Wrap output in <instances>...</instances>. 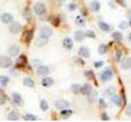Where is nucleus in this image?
<instances>
[{"label": "nucleus", "mask_w": 131, "mask_h": 122, "mask_svg": "<svg viewBox=\"0 0 131 122\" xmlns=\"http://www.w3.org/2000/svg\"><path fill=\"white\" fill-rule=\"evenodd\" d=\"M99 78H100V81L103 82H108V81H111L114 78V71H112V69L111 67H105V69L101 71V74L99 75Z\"/></svg>", "instance_id": "2"}, {"label": "nucleus", "mask_w": 131, "mask_h": 122, "mask_svg": "<svg viewBox=\"0 0 131 122\" xmlns=\"http://www.w3.org/2000/svg\"><path fill=\"white\" fill-rule=\"evenodd\" d=\"M127 16H128V19H131V8L127 9Z\"/></svg>", "instance_id": "52"}, {"label": "nucleus", "mask_w": 131, "mask_h": 122, "mask_svg": "<svg viewBox=\"0 0 131 122\" xmlns=\"http://www.w3.org/2000/svg\"><path fill=\"white\" fill-rule=\"evenodd\" d=\"M92 90H93V87H92V85L91 83H88V82H86V83H84V85H81V94L82 95H88V94H91L92 93Z\"/></svg>", "instance_id": "11"}, {"label": "nucleus", "mask_w": 131, "mask_h": 122, "mask_svg": "<svg viewBox=\"0 0 131 122\" xmlns=\"http://www.w3.org/2000/svg\"><path fill=\"white\" fill-rule=\"evenodd\" d=\"M50 72H51V69L49 66L41 65V66L37 67V75H39V77H46V75H49Z\"/></svg>", "instance_id": "6"}, {"label": "nucleus", "mask_w": 131, "mask_h": 122, "mask_svg": "<svg viewBox=\"0 0 131 122\" xmlns=\"http://www.w3.org/2000/svg\"><path fill=\"white\" fill-rule=\"evenodd\" d=\"M70 102L66 101V99H56L54 101V107H57V109H66V107H69Z\"/></svg>", "instance_id": "9"}, {"label": "nucleus", "mask_w": 131, "mask_h": 122, "mask_svg": "<svg viewBox=\"0 0 131 122\" xmlns=\"http://www.w3.org/2000/svg\"><path fill=\"white\" fill-rule=\"evenodd\" d=\"M32 35H34V31L32 30H30V31H27L26 34H25V40L28 43V42H30L31 40V39H32Z\"/></svg>", "instance_id": "33"}, {"label": "nucleus", "mask_w": 131, "mask_h": 122, "mask_svg": "<svg viewBox=\"0 0 131 122\" xmlns=\"http://www.w3.org/2000/svg\"><path fill=\"white\" fill-rule=\"evenodd\" d=\"M73 38L76 39L77 42H82L85 39V32L82 31V30H77V31H74V35H73Z\"/></svg>", "instance_id": "20"}, {"label": "nucleus", "mask_w": 131, "mask_h": 122, "mask_svg": "<svg viewBox=\"0 0 131 122\" xmlns=\"http://www.w3.org/2000/svg\"><path fill=\"white\" fill-rule=\"evenodd\" d=\"M111 99H112L115 106H120V105H122V102H123V98H122V97H119L118 94L112 95V97H111Z\"/></svg>", "instance_id": "26"}, {"label": "nucleus", "mask_w": 131, "mask_h": 122, "mask_svg": "<svg viewBox=\"0 0 131 122\" xmlns=\"http://www.w3.org/2000/svg\"><path fill=\"white\" fill-rule=\"evenodd\" d=\"M76 8H77V4H74V3H70L69 6H68V9H69V11H74Z\"/></svg>", "instance_id": "45"}, {"label": "nucleus", "mask_w": 131, "mask_h": 122, "mask_svg": "<svg viewBox=\"0 0 131 122\" xmlns=\"http://www.w3.org/2000/svg\"><path fill=\"white\" fill-rule=\"evenodd\" d=\"M99 106H100V107H103V109H105V107H107L105 101H104V99H99Z\"/></svg>", "instance_id": "46"}, {"label": "nucleus", "mask_w": 131, "mask_h": 122, "mask_svg": "<svg viewBox=\"0 0 131 122\" xmlns=\"http://www.w3.org/2000/svg\"><path fill=\"white\" fill-rule=\"evenodd\" d=\"M31 65H32L34 67H38V66L42 65V62H41V59H34V60L31 62Z\"/></svg>", "instance_id": "42"}, {"label": "nucleus", "mask_w": 131, "mask_h": 122, "mask_svg": "<svg viewBox=\"0 0 131 122\" xmlns=\"http://www.w3.org/2000/svg\"><path fill=\"white\" fill-rule=\"evenodd\" d=\"M8 74H9V75H12V77H16V75H18V70H15V69H11V67H9Z\"/></svg>", "instance_id": "44"}, {"label": "nucleus", "mask_w": 131, "mask_h": 122, "mask_svg": "<svg viewBox=\"0 0 131 122\" xmlns=\"http://www.w3.org/2000/svg\"><path fill=\"white\" fill-rule=\"evenodd\" d=\"M112 39L115 42H120L123 39V34L122 32H119V31H116V32H112Z\"/></svg>", "instance_id": "31"}, {"label": "nucleus", "mask_w": 131, "mask_h": 122, "mask_svg": "<svg viewBox=\"0 0 131 122\" xmlns=\"http://www.w3.org/2000/svg\"><path fill=\"white\" fill-rule=\"evenodd\" d=\"M7 101H8L7 95L4 94V93H0V105H6Z\"/></svg>", "instance_id": "34"}, {"label": "nucleus", "mask_w": 131, "mask_h": 122, "mask_svg": "<svg viewBox=\"0 0 131 122\" xmlns=\"http://www.w3.org/2000/svg\"><path fill=\"white\" fill-rule=\"evenodd\" d=\"M74 23H76L79 27H84V26H85V19H84V16H76V18H74Z\"/></svg>", "instance_id": "27"}, {"label": "nucleus", "mask_w": 131, "mask_h": 122, "mask_svg": "<svg viewBox=\"0 0 131 122\" xmlns=\"http://www.w3.org/2000/svg\"><path fill=\"white\" fill-rule=\"evenodd\" d=\"M23 15H25V18L27 19V20H28V19H31V13H30V9H28V8H26L25 11H23Z\"/></svg>", "instance_id": "40"}, {"label": "nucleus", "mask_w": 131, "mask_h": 122, "mask_svg": "<svg viewBox=\"0 0 131 122\" xmlns=\"http://www.w3.org/2000/svg\"><path fill=\"white\" fill-rule=\"evenodd\" d=\"M42 86L43 87H50V86H53L54 85V79L53 78H50L49 75H46V77H42Z\"/></svg>", "instance_id": "12"}, {"label": "nucleus", "mask_w": 131, "mask_h": 122, "mask_svg": "<svg viewBox=\"0 0 131 122\" xmlns=\"http://www.w3.org/2000/svg\"><path fill=\"white\" fill-rule=\"evenodd\" d=\"M93 66L96 67V69H100V67L103 66V62H101V60H97V62H95V63H93Z\"/></svg>", "instance_id": "48"}, {"label": "nucleus", "mask_w": 131, "mask_h": 122, "mask_svg": "<svg viewBox=\"0 0 131 122\" xmlns=\"http://www.w3.org/2000/svg\"><path fill=\"white\" fill-rule=\"evenodd\" d=\"M73 60H74V63H79V65H84V62H82L81 58H73Z\"/></svg>", "instance_id": "49"}, {"label": "nucleus", "mask_w": 131, "mask_h": 122, "mask_svg": "<svg viewBox=\"0 0 131 122\" xmlns=\"http://www.w3.org/2000/svg\"><path fill=\"white\" fill-rule=\"evenodd\" d=\"M100 118L103 119V121H110V115L105 113V111H103V113L100 114Z\"/></svg>", "instance_id": "41"}, {"label": "nucleus", "mask_w": 131, "mask_h": 122, "mask_svg": "<svg viewBox=\"0 0 131 122\" xmlns=\"http://www.w3.org/2000/svg\"><path fill=\"white\" fill-rule=\"evenodd\" d=\"M39 35L43 38H47L49 39L53 35V28L50 26H41L39 27Z\"/></svg>", "instance_id": "5"}, {"label": "nucleus", "mask_w": 131, "mask_h": 122, "mask_svg": "<svg viewBox=\"0 0 131 122\" xmlns=\"http://www.w3.org/2000/svg\"><path fill=\"white\" fill-rule=\"evenodd\" d=\"M39 107H41L42 111H47V110H49V103H47V101L46 99H41L39 101Z\"/></svg>", "instance_id": "30"}, {"label": "nucleus", "mask_w": 131, "mask_h": 122, "mask_svg": "<svg viewBox=\"0 0 131 122\" xmlns=\"http://www.w3.org/2000/svg\"><path fill=\"white\" fill-rule=\"evenodd\" d=\"M85 36H86V38H91V39H95V38H96V34H95L93 31H86V32H85Z\"/></svg>", "instance_id": "39"}, {"label": "nucleus", "mask_w": 131, "mask_h": 122, "mask_svg": "<svg viewBox=\"0 0 131 122\" xmlns=\"http://www.w3.org/2000/svg\"><path fill=\"white\" fill-rule=\"evenodd\" d=\"M23 85H25L26 87H30V89H32L34 86H35V82H34V79L32 78H25V79H23Z\"/></svg>", "instance_id": "24"}, {"label": "nucleus", "mask_w": 131, "mask_h": 122, "mask_svg": "<svg viewBox=\"0 0 131 122\" xmlns=\"http://www.w3.org/2000/svg\"><path fill=\"white\" fill-rule=\"evenodd\" d=\"M7 52H8V55L11 56V58H12V56H18V55H19V52H20V48H19L18 44H12V46H9V47H8Z\"/></svg>", "instance_id": "10"}, {"label": "nucleus", "mask_w": 131, "mask_h": 122, "mask_svg": "<svg viewBox=\"0 0 131 122\" xmlns=\"http://www.w3.org/2000/svg\"><path fill=\"white\" fill-rule=\"evenodd\" d=\"M119 4H120L122 7H126V3L123 2V0H119Z\"/></svg>", "instance_id": "51"}, {"label": "nucleus", "mask_w": 131, "mask_h": 122, "mask_svg": "<svg viewBox=\"0 0 131 122\" xmlns=\"http://www.w3.org/2000/svg\"><path fill=\"white\" fill-rule=\"evenodd\" d=\"M96 95H97V93H96L95 90H92L91 94L86 95V98H88V102H89V103H95V102H96Z\"/></svg>", "instance_id": "28"}, {"label": "nucleus", "mask_w": 131, "mask_h": 122, "mask_svg": "<svg viewBox=\"0 0 131 122\" xmlns=\"http://www.w3.org/2000/svg\"><path fill=\"white\" fill-rule=\"evenodd\" d=\"M119 28H120V30H126V28H128V23L127 22H119Z\"/></svg>", "instance_id": "38"}, {"label": "nucleus", "mask_w": 131, "mask_h": 122, "mask_svg": "<svg viewBox=\"0 0 131 122\" xmlns=\"http://www.w3.org/2000/svg\"><path fill=\"white\" fill-rule=\"evenodd\" d=\"M126 115L131 117V103H128L127 106H126Z\"/></svg>", "instance_id": "43"}, {"label": "nucleus", "mask_w": 131, "mask_h": 122, "mask_svg": "<svg viewBox=\"0 0 131 122\" xmlns=\"http://www.w3.org/2000/svg\"><path fill=\"white\" fill-rule=\"evenodd\" d=\"M79 54H80V56L81 58H89L91 56V51H89V48L88 47H85V46H82L80 50H79Z\"/></svg>", "instance_id": "21"}, {"label": "nucleus", "mask_w": 131, "mask_h": 122, "mask_svg": "<svg viewBox=\"0 0 131 122\" xmlns=\"http://www.w3.org/2000/svg\"><path fill=\"white\" fill-rule=\"evenodd\" d=\"M12 65L14 60L9 55H0V69H9Z\"/></svg>", "instance_id": "3"}, {"label": "nucleus", "mask_w": 131, "mask_h": 122, "mask_svg": "<svg viewBox=\"0 0 131 122\" xmlns=\"http://www.w3.org/2000/svg\"><path fill=\"white\" fill-rule=\"evenodd\" d=\"M11 103L14 106H22L23 105V98L19 93H12L11 94Z\"/></svg>", "instance_id": "7"}, {"label": "nucleus", "mask_w": 131, "mask_h": 122, "mask_svg": "<svg viewBox=\"0 0 131 122\" xmlns=\"http://www.w3.org/2000/svg\"><path fill=\"white\" fill-rule=\"evenodd\" d=\"M47 40H49L47 38H43V36L39 35V36L35 39V46H37V47H43V46L47 44Z\"/></svg>", "instance_id": "18"}, {"label": "nucleus", "mask_w": 131, "mask_h": 122, "mask_svg": "<svg viewBox=\"0 0 131 122\" xmlns=\"http://www.w3.org/2000/svg\"><path fill=\"white\" fill-rule=\"evenodd\" d=\"M23 119L25 121H37L38 118L34 114H31V113H26L25 115H23Z\"/></svg>", "instance_id": "32"}, {"label": "nucleus", "mask_w": 131, "mask_h": 122, "mask_svg": "<svg viewBox=\"0 0 131 122\" xmlns=\"http://www.w3.org/2000/svg\"><path fill=\"white\" fill-rule=\"evenodd\" d=\"M99 54H101V55H105L107 52H108V46L105 44V43H101V44L99 46Z\"/></svg>", "instance_id": "29"}, {"label": "nucleus", "mask_w": 131, "mask_h": 122, "mask_svg": "<svg viewBox=\"0 0 131 122\" xmlns=\"http://www.w3.org/2000/svg\"><path fill=\"white\" fill-rule=\"evenodd\" d=\"M7 119L8 121H19L20 119V114H19L16 110H12V111H9V114L7 115Z\"/></svg>", "instance_id": "17"}, {"label": "nucleus", "mask_w": 131, "mask_h": 122, "mask_svg": "<svg viewBox=\"0 0 131 122\" xmlns=\"http://www.w3.org/2000/svg\"><path fill=\"white\" fill-rule=\"evenodd\" d=\"M62 46H64L65 50H72V48H73V39L65 38L64 40H62Z\"/></svg>", "instance_id": "16"}, {"label": "nucleus", "mask_w": 131, "mask_h": 122, "mask_svg": "<svg viewBox=\"0 0 131 122\" xmlns=\"http://www.w3.org/2000/svg\"><path fill=\"white\" fill-rule=\"evenodd\" d=\"M9 82V75H0V86L7 87Z\"/></svg>", "instance_id": "25"}, {"label": "nucleus", "mask_w": 131, "mask_h": 122, "mask_svg": "<svg viewBox=\"0 0 131 122\" xmlns=\"http://www.w3.org/2000/svg\"><path fill=\"white\" fill-rule=\"evenodd\" d=\"M70 90H72L73 94L79 95V94H81V85L80 83H73V85L70 86Z\"/></svg>", "instance_id": "23"}, {"label": "nucleus", "mask_w": 131, "mask_h": 122, "mask_svg": "<svg viewBox=\"0 0 131 122\" xmlns=\"http://www.w3.org/2000/svg\"><path fill=\"white\" fill-rule=\"evenodd\" d=\"M22 30H23V26H22V23H19V22H15V20H14L12 23L8 24V31H9V34L18 35V34L22 32Z\"/></svg>", "instance_id": "4"}, {"label": "nucleus", "mask_w": 131, "mask_h": 122, "mask_svg": "<svg viewBox=\"0 0 131 122\" xmlns=\"http://www.w3.org/2000/svg\"><path fill=\"white\" fill-rule=\"evenodd\" d=\"M16 65H18V66H25V65H26V56H25V55L19 56V59H18V62H16Z\"/></svg>", "instance_id": "36"}, {"label": "nucleus", "mask_w": 131, "mask_h": 122, "mask_svg": "<svg viewBox=\"0 0 131 122\" xmlns=\"http://www.w3.org/2000/svg\"><path fill=\"white\" fill-rule=\"evenodd\" d=\"M120 67H122V70H130L131 69V56H127L123 60H120Z\"/></svg>", "instance_id": "13"}, {"label": "nucleus", "mask_w": 131, "mask_h": 122, "mask_svg": "<svg viewBox=\"0 0 131 122\" xmlns=\"http://www.w3.org/2000/svg\"><path fill=\"white\" fill-rule=\"evenodd\" d=\"M108 7H110L111 9H116V4L112 2V0H110V2H108Z\"/></svg>", "instance_id": "47"}, {"label": "nucleus", "mask_w": 131, "mask_h": 122, "mask_svg": "<svg viewBox=\"0 0 131 122\" xmlns=\"http://www.w3.org/2000/svg\"><path fill=\"white\" fill-rule=\"evenodd\" d=\"M127 23H128V27H131V19H130V20H128Z\"/></svg>", "instance_id": "54"}, {"label": "nucleus", "mask_w": 131, "mask_h": 122, "mask_svg": "<svg viewBox=\"0 0 131 122\" xmlns=\"http://www.w3.org/2000/svg\"><path fill=\"white\" fill-rule=\"evenodd\" d=\"M62 3H64V0H56L57 7H61V6H62Z\"/></svg>", "instance_id": "50"}, {"label": "nucleus", "mask_w": 131, "mask_h": 122, "mask_svg": "<svg viewBox=\"0 0 131 122\" xmlns=\"http://www.w3.org/2000/svg\"><path fill=\"white\" fill-rule=\"evenodd\" d=\"M120 60H122V52H120V51H116L115 52V62H120Z\"/></svg>", "instance_id": "37"}, {"label": "nucleus", "mask_w": 131, "mask_h": 122, "mask_svg": "<svg viewBox=\"0 0 131 122\" xmlns=\"http://www.w3.org/2000/svg\"><path fill=\"white\" fill-rule=\"evenodd\" d=\"M72 114H73V111H72L69 107H66V109H61V111H60V118H61V119H66V118H69Z\"/></svg>", "instance_id": "14"}, {"label": "nucleus", "mask_w": 131, "mask_h": 122, "mask_svg": "<svg viewBox=\"0 0 131 122\" xmlns=\"http://www.w3.org/2000/svg\"><path fill=\"white\" fill-rule=\"evenodd\" d=\"M115 94H116V87L115 86H108L105 89V91H104V95L105 97H112Z\"/></svg>", "instance_id": "22"}, {"label": "nucleus", "mask_w": 131, "mask_h": 122, "mask_svg": "<svg viewBox=\"0 0 131 122\" xmlns=\"http://www.w3.org/2000/svg\"><path fill=\"white\" fill-rule=\"evenodd\" d=\"M97 27L100 28L103 32H108V31H111V26L108 23H105V22H103V20H100V22H97Z\"/></svg>", "instance_id": "19"}, {"label": "nucleus", "mask_w": 131, "mask_h": 122, "mask_svg": "<svg viewBox=\"0 0 131 122\" xmlns=\"http://www.w3.org/2000/svg\"><path fill=\"white\" fill-rule=\"evenodd\" d=\"M84 75H85L86 79H89V81H92V79L95 78V75H93V71H91V70H86V71L84 72Z\"/></svg>", "instance_id": "35"}, {"label": "nucleus", "mask_w": 131, "mask_h": 122, "mask_svg": "<svg viewBox=\"0 0 131 122\" xmlns=\"http://www.w3.org/2000/svg\"><path fill=\"white\" fill-rule=\"evenodd\" d=\"M0 20L4 24H9V23L14 22V16H12V13H9V12H3V13H0Z\"/></svg>", "instance_id": "8"}, {"label": "nucleus", "mask_w": 131, "mask_h": 122, "mask_svg": "<svg viewBox=\"0 0 131 122\" xmlns=\"http://www.w3.org/2000/svg\"><path fill=\"white\" fill-rule=\"evenodd\" d=\"M32 12L35 13V15H38L41 19H45V15H46V6H45V3H42V2L34 3Z\"/></svg>", "instance_id": "1"}, {"label": "nucleus", "mask_w": 131, "mask_h": 122, "mask_svg": "<svg viewBox=\"0 0 131 122\" xmlns=\"http://www.w3.org/2000/svg\"><path fill=\"white\" fill-rule=\"evenodd\" d=\"M100 8H101L100 3L96 2V0H92V2L89 3V11H92V12H99Z\"/></svg>", "instance_id": "15"}, {"label": "nucleus", "mask_w": 131, "mask_h": 122, "mask_svg": "<svg viewBox=\"0 0 131 122\" xmlns=\"http://www.w3.org/2000/svg\"><path fill=\"white\" fill-rule=\"evenodd\" d=\"M127 40H128V42H130V43H131V32H130V34H128V36H127Z\"/></svg>", "instance_id": "53"}]
</instances>
